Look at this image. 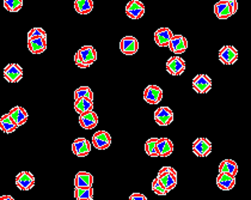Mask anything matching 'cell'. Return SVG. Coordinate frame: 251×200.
<instances>
[{
  "label": "cell",
  "mask_w": 251,
  "mask_h": 200,
  "mask_svg": "<svg viewBox=\"0 0 251 200\" xmlns=\"http://www.w3.org/2000/svg\"><path fill=\"white\" fill-rule=\"evenodd\" d=\"M97 61V51L94 46H83L75 54V64L79 68H87Z\"/></svg>",
  "instance_id": "cell-1"
},
{
  "label": "cell",
  "mask_w": 251,
  "mask_h": 200,
  "mask_svg": "<svg viewBox=\"0 0 251 200\" xmlns=\"http://www.w3.org/2000/svg\"><path fill=\"white\" fill-rule=\"evenodd\" d=\"M157 179L165 187L168 192L173 191L177 185V171L173 167H162L158 171Z\"/></svg>",
  "instance_id": "cell-2"
},
{
  "label": "cell",
  "mask_w": 251,
  "mask_h": 200,
  "mask_svg": "<svg viewBox=\"0 0 251 200\" xmlns=\"http://www.w3.org/2000/svg\"><path fill=\"white\" fill-rule=\"evenodd\" d=\"M192 86L194 91L198 94H207L212 89V79L204 73H200V75L194 77Z\"/></svg>",
  "instance_id": "cell-3"
},
{
  "label": "cell",
  "mask_w": 251,
  "mask_h": 200,
  "mask_svg": "<svg viewBox=\"0 0 251 200\" xmlns=\"http://www.w3.org/2000/svg\"><path fill=\"white\" fill-rule=\"evenodd\" d=\"M185 61L179 56H173L166 61V71L171 76H181L185 71Z\"/></svg>",
  "instance_id": "cell-4"
},
{
  "label": "cell",
  "mask_w": 251,
  "mask_h": 200,
  "mask_svg": "<svg viewBox=\"0 0 251 200\" xmlns=\"http://www.w3.org/2000/svg\"><path fill=\"white\" fill-rule=\"evenodd\" d=\"M126 15L130 19H140L145 15V5L140 0H130L126 5Z\"/></svg>",
  "instance_id": "cell-5"
},
{
  "label": "cell",
  "mask_w": 251,
  "mask_h": 200,
  "mask_svg": "<svg viewBox=\"0 0 251 200\" xmlns=\"http://www.w3.org/2000/svg\"><path fill=\"white\" fill-rule=\"evenodd\" d=\"M120 52L125 56H133L139 51V41L134 36H125L120 41Z\"/></svg>",
  "instance_id": "cell-6"
},
{
  "label": "cell",
  "mask_w": 251,
  "mask_h": 200,
  "mask_svg": "<svg viewBox=\"0 0 251 200\" xmlns=\"http://www.w3.org/2000/svg\"><path fill=\"white\" fill-rule=\"evenodd\" d=\"M193 152L198 157H207L212 152V143L207 138H198L193 143Z\"/></svg>",
  "instance_id": "cell-7"
},
{
  "label": "cell",
  "mask_w": 251,
  "mask_h": 200,
  "mask_svg": "<svg viewBox=\"0 0 251 200\" xmlns=\"http://www.w3.org/2000/svg\"><path fill=\"white\" fill-rule=\"evenodd\" d=\"M144 101L149 105H158L163 100V90L158 86H147L143 94Z\"/></svg>",
  "instance_id": "cell-8"
},
{
  "label": "cell",
  "mask_w": 251,
  "mask_h": 200,
  "mask_svg": "<svg viewBox=\"0 0 251 200\" xmlns=\"http://www.w3.org/2000/svg\"><path fill=\"white\" fill-rule=\"evenodd\" d=\"M219 60L224 65H233L238 60V51L233 46H223L219 51Z\"/></svg>",
  "instance_id": "cell-9"
},
{
  "label": "cell",
  "mask_w": 251,
  "mask_h": 200,
  "mask_svg": "<svg viewBox=\"0 0 251 200\" xmlns=\"http://www.w3.org/2000/svg\"><path fill=\"white\" fill-rule=\"evenodd\" d=\"M154 121L162 127L171 125V122L174 121V112L169 107H159L154 112Z\"/></svg>",
  "instance_id": "cell-10"
},
{
  "label": "cell",
  "mask_w": 251,
  "mask_h": 200,
  "mask_svg": "<svg viewBox=\"0 0 251 200\" xmlns=\"http://www.w3.org/2000/svg\"><path fill=\"white\" fill-rule=\"evenodd\" d=\"M16 186L21 191H30L35 186V176L26 171L18 172L16 176Z\"/></svg>",
  "instance_id": "cell-11"
},
{
  "label": "cell",
  "mask_w": 251,
  "mask_h": 200,
  "mask_svg": "<svg viewBox=\"0 0 251 200\" xmlns=\"http://www.w3.org/2000/svg\"><path fill=\"white\" fill-rule=\"evenodd\" d=\"M168 48L170 49L171 53L176 54V56L183 54L188 48L187 38L182 36V35H174V36L171 37L170 42H169Z\"/></svg>",
  "instance_id": "cell-12"
},
{
  "label": "cell",
  "mask_w": 251,
  "mask_h": 200,
  "mask_svg": "<svg viewBox=\"0 0 251 200\" xmlns=\"http://www.w3.org/2000/svg\"><path fill=\"white\" fill-rule=\"evenodd\" d=\"M91 144L97 150H106L111 144V137L106 131H97L92 136Z\"/></svg>",
  "instance_id": "cell-13"
},
{
  "label": "cell",
  "mask_w": 251,
  "mask_h": 200,
  "mask_svg": "<svg viewBox=\"0 0 251 200\" xmlns=\"http://www.w3.org/2000/svg\"><path fill=\"white\" fill-rule=\"evenodd\" d=\"M79 125L84 130H94L95 127L98 125V115L96 112L92 111L86 112V113L79 114Z\"/></svg>",
  "instance_id": "cell-14"
},
{
  "label": "cell",
  "mask_w": 251,
  "mask_h": 200,
  "mask_svg": "<svg viewBox=\"0 0 251 200\" xmlns=\"http://www.w3.org/2000/svg\"><path fill=\"white\" fill-rule=\"evenodd\" d=\"M92 144L87 141L86 138H77L72 143V152L75 153L77 157H86L90 152H91Z\"/></svg>",
  "instance_id": "cell-15"
},
{
  "label": "cell",
  "mask_w": 251,
  "mask_h": 200,
  "mask_svg": "<svg viewBox=\"0 0 251 200\" xmlns=\"http://www.w3.org/2000/svg\"><path fill=\"white\" fill-rule=\"evenodd\" d=\"M4 78L9 83H18L23 78V68L18 64H9L4 68Z\"/></svg>",
  "instance_id": "cell-16"
},
{
  "label": "cell",
  "mask_w": 251,
  "mask_h": 200,
  "mask_svg": "<svg viewBox=\"0 0 251 200\" xmlns=\"http://www.w3.org/2000/svg\"><path fill=\"white\" fill-rule=\"evenodd\" d=\"M214 15L219 19H228L234 15L232 6L226 0H219L214 5Z\"/></svg>",
  "instance_id": "cell-17"
},
{
  "label": "cell",
  "mask_w": 251,
  "mask_h": 200,
  "mask_svg": "<svg viewBox=\"0 0 251 200\" xmlns=\"http://www.w3.org/2000/svg\"><path fill=\"white\" fill-rule=\"evenodd\" d=\"M174 36L173 31H171V29L166 28V27H164V28H159L155 30L154 32V42L155 45L158 46V47H168L169 42H170L171 37Z\"/></svg>",
  "instance_id": "cell-18"
},
{
  "label": "cell",
  "mask_w": 251,
  "mask_h": 200,
  "mask_svg": "<svg viewBox=\"0 0 251 200\" xmlns=\"http://www.w3.org/2000/svg\"><path fill=\"white\" fill-rule=\"evenodd\" d=\"M9 115H10L11 119H12V121L17 125V127L23 126L29 119L28 112H26L25 109L21 106L13 107V108L9 112Z\"/></svg>",
  "instance_id": "cell-19"
},
{
  "label": "cell",
  "mask_w": 251,
  "mask_h": 200,
  "mask_svg": "<svg viewBox=\"0 0 251 200\" xmlns=\"http://www.w3.org/2000/svg\"><path fill=\"white\" fill-rule=\"evenodd\" d=\"M157 152L158 157H169L174 152V143L171 139L166 138H158L157 141Z\"/></svg>",
  "instance_id": "cell-20"
},
{
  "label": "cell",
  "mask_w": 251,
  "mask_h": 200,
  "mask_svg": "<svg viewBox=\"0 0 251 200\" xmlns=\"http://www.w3.org/2000/svg\"><path fill=\"white\" fill-rule=\"evenodd\" d=\"M236 185V176L226 172H220L217 176V186L222 191H231Z\"/></svg>",
  "instance_id": "cell-21"
},
{
  "label": "cell",
  "mask_w": 251,
  "mask_h": 200,
  "mask_svg": "<svg viewBox=\"0 0 251 200\" xmlns=\"http://www.w3.org/2000/svg\"><path fill=\"white\" fill-rule=\"evenodd\" d=\"M28 49L32 54H42L47 49V37L29 38Z\"/></svg>",
  "instance_id": "cell-22"
},
{
  "label": "cell",
  "mask_w": 251,
  "mask_h": 200,
  "mask_svg": "<svg viewBox=\"0 0 251 200\" xmlns=\"http://www.w3.org/2000/svg\"><path fill=\"white\" fill-rule=\"evenodd\" d=\"M94 176L89 171H78L75 177V187H92Z\"/></svg>",
  "instance_id": "cell-23"
},
{
  "label": "cell",
  "mask_w": 251,
  "mask_h": 200,
  "mask_svg": "<svg viewBox=\"0 0 251 200\" xmlns=\"http://www.w3.org/2000/svg\"><path fill=\"white\" fill-rule=\"evenodd\" d=\"M92 109H94V100H91V98L83 97L75 100V111L78 114L86 113V112L92 111Z\"/></svg>",
  "instance_id": "cell-24"
},
{
  "label": "cell",
  "mask_w": 251,
  "mask_h": 200,
  "mask_svg": "<svg viewBox=\"0 0 251 200\" xmlns=\"http://www.w3.org/2000/svg\"><path fill=\"white\" fill-rule=\"evenodd\" d=\"M17 128H18L17 125L12 121V119L10 117L9 113L1 115V117H0V130H1L2 132L10 134L15 132Z\"/></svg>",
  "instance_id": "cell-25"
},
{
  "label": "cell",
  "mask_w": 251,
  "mask_h": 200,
  "mask_svg": "<svg viewBox=\"0 0 251 200\" xmlns=\"http://www.w3.org/2000/svg\"><path fill=\"white\" fill-rule=\"evenodd\" d=\"M75 10L79 15H89L94 10V0H75Z\"/></svg>",
  "instance_id": "cell-26"
},
{
  "label": "cell",
  "mask_w": 251,
  "mask_h": 200,
  "mask_svg": "<svg viewBox=\"0 0 251 200\" xmlns=\"http://www.w3.org/2000/svg\"><path fill=\"white\" fill-rule=\"evenodd\" d=\"M219 171L236 176L237 172H238V164L233 160H223L219 164Z\"/></svg>",
  "instance_id": "cell-27"
},
{
  "label": "cell",
  "mask_w": 251,
  "mask_h": 200,
  "mask_svg": "<svg viewBox=\"0 0 251 200\" xmlns=\"http://www.w3.org/2000/svg\"><path fill=\"white\" fill-rule=\"evenodd\" d=\"M75 198L77 200H94V188L92 187H75Z\"/></svg>",
  "instance_id": "cell-28"
},
{
  "label": "cell",
  "mask_w": 251,
  "mask_h": 200,
  "mask_svg": "<svg viewBox=\"0 0 251 200\" xmlns=\"http://www.w3.org/2000/svg\"><path fill=\"white\" fill-rule=\"evenodd\" d=\"M2 5L9 12H18L23 7V0H4Z\"/></svg>",
  "instance_id": "cell-29"
},
{
  "label": "cell",
  "mask_w": 251,
  "mask_h": 200,
  "mask_svg": "<svg viewBox=\"0 0 251 200\" xmlns=\"http://www.w3.org/2000/svg\"><path fill=\"white\" fill-rule=\"evenodd\" d=\"M157 141L158 138H150L149 141H146L145 143V152L147 155L150 156V157H158V152H157Z\"/></svg>",
  "instance_id": "cell-30"
},
{
  "label": "cell",
  "mask_w": 251,
  "mask_h": 200,
  "mask_svg": "<svg viewBox=\"0 0 251 200\" xmlns=\"http://www.w3.org/2000/svg\"><path fill=\"white\" fill-rule=\"evenodd\" d=\"M75 100H77V98H83V97H86V98H91V100H94V92H92L91 87L90 86H79L78 89L75 90Z\"/></svg>",
  "instance_id": "cell-31"
},
{
  "label": "cell",
  "mask_w": 251,
  "mask_h": 200,
  "mask_svg": "<svg viewBox=\"0 0 251 200\" xmlns=\"http://www.w3.org/2000/svg\"><path fill=\"white\" fill-rule=\"evenodd\" d=\"M152 191H153L157 196H166V194L169 193V192L165 190L164 186L159 182V180H158L157 177H155L153 182H152Z\"/></svg>",
  "instance_id": "cell-32"
},
{
  "label": "cell",
  "mask_w": 251,
  "mask_h": 200,
  "mask_svg": "<svg viewBox=\"0 0 251 200\" xmlns=\"http://www.w3.org/2000/svg\"><path fill=\"white\" fill-rule=\"evenodd\" d=\"M34 37H47V32H46L42 28H32L31 30H29L28 32V40Z\"/></svg>",
  "instance_id": "cell-33"
},
{
  "label": "cell",
  "mask_w": 251,
  "mask_h": 200,
  "mask_svg": "<svg viewBox=\"0 0 251 200\" xmlns=\"http://www.w3.org/2000/svg\"><path fill=\"white\" fill-rule=\"evenodd\" d=\"M129 200H147V198L143 193H132L129 196Z\"/></svg>",
  "instance_id": "cell-34"
},
{
  "label": "cell",
  "mask_w": 251,
  "mask_h": 200,
  "mask_svg": "<svg viewBox=\"0 0 251 200\" xmlns=\"http://www.w3.org/2000/svg\"><path fill=\"white\" fill-rule=\"evenodd\" d=\"M226 1L228 2V4L232 6V10H233L234 15H236V12L238 11V1L237 0H226Z\"/></svg>",
  "instance_id": "cell-35"
},
{
  "label": "cell",
  "mask_w": 251,
  "mask_h": 200,
  "mask_svg": "<svg viewBox=\"0 0 251 200\" xmlns=\"http://www.w3.org/2000/svg\"><path fill=\"white\" fill-rule=\"evenodd\" d=\"M0 200H15V198L12 196H1Z\"/></svg>",
  "instance_id": "cell-36"
}]
</instances>
